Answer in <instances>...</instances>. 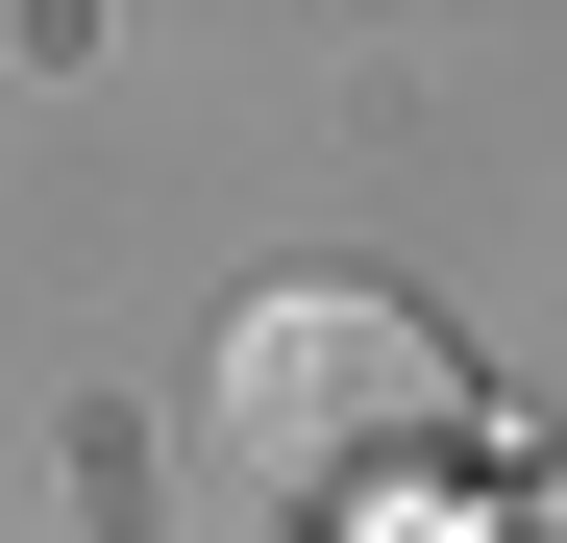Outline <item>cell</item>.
Instances as JSON below:
<instances>
[{"label":"cell","instance_id":"cell-1","mask_svg":"<svg viewBox=\"0 0 567 543\" xmlns=\"http://www.w3.org/2000/svg\"><path fill=\"white\" fill-rule=\"evenodd\" d=\"M198 444L247 519H395L444 494L468 444H494V396H468V346L395 321V297H247L223 371H198Z\"/></svg>","mask_w":567,"mask_h":543},{"label":"cell","instance_id":"cell-2","mask_svg":"<svg viewBox=\"0 0 567 543\" xmlns=\"http://www.w3.org/2000/svg\"><path fill=\"white\" fill-rule=\"evenodd\" d=\"M494 543H567V494H518V519H494Z\"/></svg>","mask_w":567,"mask_h":543}]
</instances>
